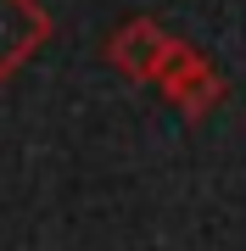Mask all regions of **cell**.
<instances>
[{
    "label": "cell",
    "mask_w": 246,
    "mask_h": 251,
    "mask_svg": "<svg viewBox=\"0 0 246 251\" xmlns=\"http://www.w3.org/2000/svg\"><path fill=\"white\" fill-rule=\"evenodd\" d=\"M51 39V17L39 0H0V84Z\"/></svg>",
    "instance_id": "cell-1"
},
{
    "label": "cell",
    "mask_w": 246,
    "mask_h": 251,
    "mask_svg": "<svg viewBox=\"0 0 246 251\" xmlns=\"http://www.w3.org/2000/svg\"><path fill=\"white\" fill-rule=\"evenodd\" d=\"M163 50H168V45H163V34H157L151 23H135L129 34H118V45H112V56H118L129 73H146Z\"/></svg>",
    "instance_id": "cell-2"
}]
</instances>
